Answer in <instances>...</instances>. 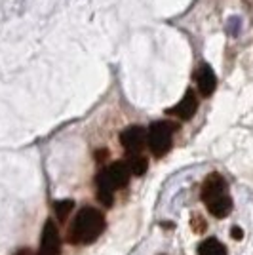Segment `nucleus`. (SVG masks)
Listing matches in <instances>:
<instances>
[{
	"mask_svg": "<svg viewBox=\"0 0 253 255\" xmlns=\"http://www.w3.org/2000/svg\"><path fill=\"white\" fill-rule=\"evenodd\" d=\"M202 200L208 206V212L217 219H223L232 212V200L227 191V183L219 173H211L206 177L202 185Z\"/></svg>",
	"mask_w": 253,
	"mask_h": 255,
	"instance_id": "f03ea898",
	"label": "nucleus"
},
{
	"mask_svg": "<svg viewBox=\"0 0 253 255\" xmlns=\"http://www.w3.org/2000/svg\"><path fill=\"white\" fill-rule=\"evenodd\" d=\"M107 156H109V150H99L97 152V162H103Z\"/></svg>",
	"mask_w": 253,
	"mask_h": 255,
	"instance_id": "2eb2a0df",
	"label": "nucleus"
},
{
	"mask_svg": "<svg viewBox=\"0 0 253 255\" xmlns=\"http://www.w3.org/2000/svg\"><path fill=\"white\" fill-rule=\"evenodd\" d=\"M198 111V99H196V94L194 90H187L185 96L181 97V101L175 107L168 109V115H173V117L181 118V120H190V118L196 115Z\"/></svg>",
	"mask_w": 253,
	"mask_h": 255,
	"instance_id": "0eeeda50",
	"label": "nucleus"
},
{
	"mask_svg": "<svg viewBox=\"0 0 253 255\" xmlns=\"http://www.w3.org/2000/svg\"><path fill=\"white\" fill-rule=\"evenodd\" d=\"M194 78H196V84H198V92L204 97H210L215 92V88H217V76H215L213 69L208 63H202L196 69Z\"/></svg>",
	"mask_w": 253,
	"mask_h": 255,
	"instance_id": "6e6552de",
	"label": "nucleus"
},
{
	"mask_svg": "<svg viewBox=\"0 0 253 255\" xmlns=\"http://www.w3.org/2000/svg\"><path fill=\"white\" fill-rule=\"evenodd\" d=\"M120 143L129 154H139L147 145V129L143 126H129L120 133Z\"/></svg>",
	"mask_w": 253,
	"mask_h": 255,
	"instance_id": "39448f33",
	"label": "nucleus"
},
{
	"mask_svg": "<svg viewBox=\"0 0 253 255\" xmlns=\"http://www.w3.org/2000/svg\"><path fill=\"white\" fill-rule=\"evenodd\" d=\"M231 236L234 238V240H242V238H244V231L240 229V227H232V229H231Z\"/></svg>",
	"mask_w": 253,
	"mask_h": 255,
	"instance_id": "4468645a",
	"label": "nucleus"
},
{
	"mask_svg": "<svg viewBox=\"0 0 253 255\" xmlns=\"http://www.w3.org/2000/svg\"><path fill=\"white\" fill-rule=\"evenodd\" d=\"M198 255H227V248L217 238H208L198 246Z\"/></svg>",
	"mask_w": 253,
	"mask_h": 255,
	"instance_id": "1a4fd4ad",
	"label": "nucleus"
},
{
	"mask_svg": "<svg viewBox=\"0 0 253 255\" xmlns=\"http://www.w3.org/2000/svg\"><path fill=\"white\" fill-rule=\"evenodd\" d=\"M192 229H194L196 233H202V231L206 229V225H204V219H200V217H194V219H192Z\"/></svg>",
	"mask_w": 253,
	"mask_h": 255,
	"instance_id": "ddd939ff",
	"label": "nucleus"
},
{
	"mask_svg": "<svg viewBox=\"0 0 253 255\" xmlns=\"http://www.w3.org/2000/svg\"><path fill=\"white\" fill-rule=\"evenodd\" d=\"M53 208H55V215H57V219L63 223V221H67V217L73 213L74 202L73 200H59V202L53 204Z\"/></svg>",
	"mask_w": 253,
	"mask_h": 255,
	"instance_id": "9b49d317",
	"label": "nucleus"
},
{
	"mask_svg": "<svg viewBox=\"0 0 253 255\" xmlns=\"http://www.w3.org/2000/svg\"><path fill=\"white\" fill-rule=\"evenodd\" d=\"M97 198H99V202L105 204V206H111L113 204V192H107V191H97Z\"/></svg>",
	"mask_w": 253,
	"mask_h": 255,
	"instance_id": "f8f14e48",
	"label": "nucleus"
},
{
	"mask_svg": "<svg viewBox=\"0 0 253 255\" xmlns=\"http://www.w3.org/2000/svg\"><path fill=\"white\" fill-rule=\"evenodd\" d=\"M61 252V242H59V233L52 219H48L42 227L40 234V250L36 255H59Z\"/></svg>",
	"mask_w": 253,
	"mask_h": 255,
	"instance_id": "423d86ee",
	"label": "nucleus"
},
{
	"mask_svg": "<svg viewBox=\"0 0 253 255\" xmlns=\"http://www.w3.org/2000/svg\"><path fill=\"white\" fill-rule=\"evenodd\" d=\"M131 177V171L127 168L126 162H113L109 168L97 173V191L115 192L116 189L126 187L127 181Z\"/></svg>",
	"mask_w": 253,
	"mask_h": 255,
	"instance_id": "7ed1b4c3",
	"label": "nucleus"
},
{
	"mask_svg": "<svg viewBox=\"0 0 253 255\" xmlns=\"http://www.w3.org/2000/svg\"><path fill=\"white\" fill-rule=\"evenodd\" d=\"M177 129L171 122H154L147 129V145L154 156H164L171 149V137Z\"/></svg>",
	"mask_w": 253,
	"mask_h": 255,
	"instance_id": "20e7f679",
	"label": "nucleus"
},
{
	"mask_svg": "<svg viewBox=\"0 0 253 255\" xmlns=\"http://www.w3.org/2000/svg\"><path fill=\"white\" fill-rule=\"evenodd\" d=\"M15 255H36L34 252H31V250H19Z\"/></svg>",
	"mask_w": 253,
	"mask_h": 255,
	"instance_id": "dca6fc26",
	"label": "nucleus"
},
{
	"mask_svg": "<svg viewBox=\"0 0 253 255\" xmlns=\"http://www.w3.org/2000/svg\"><path fill=\"white\" fill-rule=\"evenodd\" d=\"M126 164L127 168H129V171H131V175H143L148 168L147 158H143L141 154H129Z\"/></svg>",
	"mask_w": 253,
	"mask_h": 255,
	"instance_id": "9d476101",
	"label": "nucleus"
},
{
	"mask_svg": "<svg viewBox=\"0 0 253 255\" xmlns=\"http://www.w3.org/2000/svg\"><path fill=\"white\" fill-rule=\"evenodd\" d=\"M105 231V217L95 208H82L69 231L73 244H92Z\"/></svg>",
	"mask_w": 253,
	"mask_h": 255,
	"instance_id": "f257e3e1",
	"label": "nucleus"
}]
</instances>
